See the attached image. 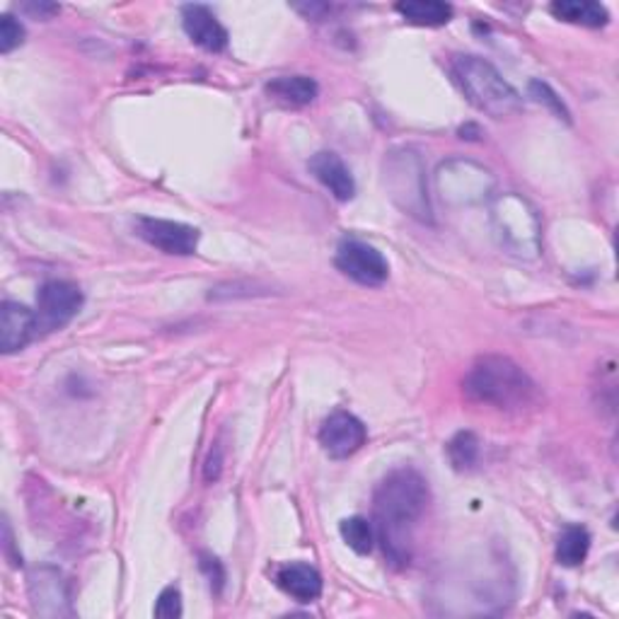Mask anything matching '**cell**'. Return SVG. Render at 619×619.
<instances>
[{"label":"cell","instance_id":"18","mask_svg":"<svg viewBox=\"0 0 619 619\" xmlns=\"http://www.w3.org/2000/svg\"><path fill=\"white\" fill-rule=\"evenodd\" d=\"M395 10L407 23L419 27H443L453 20V5L441 0H407V3H397Z\"/></svg>","mask_w":619,"mask_h":619},{"label":"cell","instance_id":"11","mask_svg":"<svg viewBox=\"0 0 619 619\" xmlns=\"http://www.w3.org/2000/svg\"><path fill=\"white\" fill-rule=\"evenodd\" d=\"M182 25L187 37L203 51L221 53L227 47V39H231L221 20L213 15V10L199 3L182 8Z\"/></svg>","mask_w":619,"mask_h":619},{"label":"cell","instance_id":"23","mask_svg":"<svg viewBox=\"0 0 619 619\" xmlns=\"http://www.w3.org/2000/svg\"><path fill=\"white\" fill-rule=\"evenodd\" d=\"M153 615L158 619H177V617H182V593H179L177 585H168V589L160 591Z\"/></svg>","mask_w":619,"mask_h":619},{"label":"cell","instance_id":"1","mask_svg":"<svg viewBox=\"0 0 619 619\" xmlns=\"http://www.w3.org/2000/svg\"><path fill=\"white\" fill-rule=\"evenodd\" d=\"M429 502V482L414 467H397L377 484L373 494V528L389 567L405 569L411 561L414 530L426 513Z\"/></svg>","mask_w":619,"mask_h":619},{"label":"cell","instance_id":"27","mask_svg":"<svg viewBox=\"0 0 619 619\" xmlns=\"http://www.w3.org/2000/svg\"><path fill=\"white\" fill-rule=\"evenodd\" d=\"M25 10H27V13H32V15H37L39 20H47L51 15H57L61 8L53 5V3H29V5H25Z\"/></svg>","mask_w":619,"mask_h":619},{"label":"cell","instance_id":"3","mask_svg":"<svg viewBox=\"0 0 619 619\" xmlns=\"http://www.w3.org/2000/svg\"><path fill=\"white\" fill-rule=\"evenodd\" d=\"M453 81L474 110L492 119H506L523 110V97L510 85L494 63L472 53H460L450 63Z\"/></svg>","mask_w":619,"mask_h":619},{"label":"cell","instance_id":"12","mask_svg":"<svg viewBox=\"0 0 619 619\" xmlns=\"http://www.w3.org/2000/svg\"><path fill=\"white\" fill-rule=\"evenodd\" d=\"M310 175L327 189L336 201H351L356 197V182L346 162L332 153V150H320L308 162Z\"/></svg>","mask_w":619,"mask_h":619},{"label":"cell","instance_id":"2","mask_svg":"<svg viewBox=\"0 0 619 619\" xmlns=\"http://www.w3.org/2000/svg\"><path fill=\"white\" fill-rule=\"evenodd\" d=\"M465 395L480 405L523 411L537 399V385L513 358L488 354L476 358L465 375Z\"/></svg>","mask_w":619,"mask_h":619},{"label":"cell","instance_id":"17","mask_svg":"<svg viewBox=\"0 0 619 619\" xmlns=\"http://www.w3.org/2000/svg\"><path fill=\"white\" fill-rule=\"evenodd\" d=\"M552 15L557 20H564V23L571 25H581V27H605L610 23V13L607 8L601 3H593V0H557L552 3Z\"/></svg>","mask_w":619,"mask_h":619},{"label":"cell","instance_id":"13","mask_svg":"<svg viewBox=\"0 0 619 619\" xmlns=\"http://www.w3.org/2000/svg\"><path fill=\"white\" fill-rule=\"evenodd\" d=\"M35 336H37L35 312L25 306H20V302L5 300L3 308H0V351L3 354L23 351Z\"/></svg>","mask_w":619,"mask_h":619},{"label":"cell","instance_id":"4","mask_svg":"<svg viewBox=\"0 0 619 619\" xmlns=\"http://www.w3.org/2000/svg\"><path fill=\"white\" fill-rule=\"evenodd\" d=\"M383 184L387 197L401 213L433 225V209L426 187V165L414 148H395L383 160Z\"/></svg>","mask_w":619,"mask_h":619},{"label":"cell","instance_id":"15","mask_svg":"<svg viewBox=\"0 0 619 619\" xmlns=\"http://www.w3.org/2000/svg\"><path fill=\"white\" fill-rule=\"evenodd\" d=\"M29 595L39 615H61V605L69 603L66 585L57 569H37L29 575Z\"/></svg>","mask_w":619,"mask_h":619},{"label":"cell","instance_id":"24","mask_svg":"<svg viewBox=\"0 0 619 619\" xmlns=\"http://www.w3.org/2000/svg\"><path fill=\"white\" fill-rule=\"evenodd\" d=\"M25 41V27L13 15L0 17V53H10Z\"/></svg>","mask_w":619,"mask_h":619},{"label":"cell","instance_id":"19","mask_svg":"<svg viewBox=\"0 0 619 619\" xmlns=\"http://www.w3.org/2000/svg\"><path fill=\"white\" fill-rule=\"evenodd\" d=\"M591 532L583 525H567L557 540V561L561 567H581L591 552Z\"/></svg>","mask_w":619,"mask_h":619},{"label":"cell","instance_id":"7","mask_svg":"<svg viewBox=\"0 0 619 619\" xmlns=\"http://www.w3.org/2000/svg\"><path fill=\"white\" fill-rule=\"evenodd\" d=\"M334 264L346 278L368 288L383 286L389 276V264L383 252L358 237H344L336 247Z\"/></svg>","mask_w":619,"mask_h":619},{"label":"cell","instance_id":"6","mask_svg":"<svg viewBox=\"0 0 619 619\" xmlns=\"http://www.w3.org/2000/svg\"><path fill=\"white\" fill-rule=\"evenodd\" d=\"M436 189L443 203L474 206L494 199L496 179L492 170H486L480 162L453 158L441 162L436 172Z\"/></svg>","mask_w":619,"mask_h":619},{"label":"cell","instance_id":"14","mask_svg":"<svg viewBox=\"0 0 619 619\" xmlns=\"http://www.w3.org/2000/svg\"><path fill=\"white\" fill-rule=\"evenodd\" d=\"M276 585L286 595H290L293 601L298 603H314L322 595V575L320 571L310 567V564L302 561H290L284 564L276 571Z\"/></svg>","mask_w":619,"mask_h":619},{"label":"cell","instance_id":"10","mask_svg":"<svg viewBox=\"0 0 619 619\" xmlns=\"http://www.w3.org/2000/svg\"><path fill=\"white\" fill-rule=\"evenodd\" d=\"M368 441L366 423L351 411H332L320 426V445L332 460H346L363 448Z\"/></svg>","mask_w":619,"mask_h":619},{"label":"cell","instance_id":"5","mask_svg":"<svg viewBox=\"0 0 619 619\" xmlns=\"http://www.w3.org/2000/svg\"><path fill=\"white\" fill-rule=\"evenodd\" d=\"M492 227L498 245L518 259H537L542 252L540 211L516 191L492 199Z\"/></svg>","mask_w":619,"mask_h":619},{"label":"cell","instance_id":"25","mask_svg":"<svg viewBox=\"0 0 619 619\" xmlns=\"http://www.w3.org/2000/svg\"><path fill=\"white\" fill-rule=\"evenodd\" d=\"M199 567H201L206 579H209L213 593H221L223 583H225V569H223V564L219 561V557H213V554H209V552H201L199 554Z\"/></svg>","mask_w":619,"mask_h":619},{"label":"cell","instance_id":"21","mask_svg":"<svg viewBox=\"0 0 619 619\" xmlns=\"http://www.w3.org/2000/svg\"><path fill=\"white\" fill-rule=\"evenodd\" d=\"M448 460L458 472H470L480 460V438L472 431L455 433L448 443Z\"/></svg>","mask_w":619,"mask_h":619},{"label":"cell","instance_id":"8","mask_svg":"<svg viewBox=\"0 0 619 619\" xmlns=\"http://www.w3.org/2000/svg\"><path fill=\"white\" fill-rule=\"evenodd\" d=\"M83 290L71 281H49L37 293V336L59 332L71 324L83 308Z\"/></svg>","mask_w":619,"mask_h":619},{"label":"cell","instance_id":"20","mask_svg":"<svg viewBox=\"0 0 619 619\" xmlns=\"http://www.w3.org/2000/svg\"><path fill=\"white\" fill-rule=\"evenodd\" d=\"M339 532H342V540L356 554H371V549L375 545V528H373L371 520L363 518V516L344 518L339 523Z\"/></svg>","mask_w":619,"mask_h":619},{"label":"cell","instance_id":"16","mask_svg":"<svg viewBox=\"0 0 619 619\" xmlns=\"http://www.w3.org/2000/svg\"><path fill=\"white\" fill-rule=\"evenodd\" d=\"M264 90L269 100L284 107H306L320 95V85L310 75H278V78L267 83Z\"/></svg>","mask_w":619,"mask_h":619},{"label":"cell","instance_id":"26","mask_svg":"<svg viewBox=\"0 0 619 619\" xmlns=\"http://www.w3.org/2000/svg\"><path fill=\"white\" fill-rule=\"evenodd\" d=\"M221 470H223V448H221V445H213V450L209 453V460H206V467H203L206 482L219 480Z\"/></svg>","mask_w":619,"mask_h":619},{"label":"cell","instance_id":"22","mask_svg":"<svg viewBox=\"0 0 619 619\" xmlns=\"http://www.w3.org/2000/svg\"><path fill=\"white\" fill-rule=\"evenodd\" d=\"M528 92H530V97L535 102H540V104H545L547 110L557 116V119H564V122L567 124H571V114H569V110H567V104L561 102V97L554 92L547 83H542V81H530V85H528Z\"/></svg>","mask_w":619,"mask_h":619},{"label":"cell","instance_id":"9","mask_svg":"<svg viewBox=\"0 0 619 619\" xmlns=\"http://www.w3.org/2000/svg\"><path fill=\"white\" fill-rule=\"evenodd\" d=\"M136 235L150 247L175 257L194 255L201 240L199 227L168 219H150V215H140L136 221Z\"/></svg>","mask_w":619,"mask_h":619}]
</instances>
